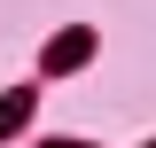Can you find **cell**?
I'll list each match as a JSON object with an SVG mask.
<instances>
[{"label":"cell","mask_w":156,"mask_h":148,"mask_svg":"<svg viewBox=\"0 0 156 148\" xmlns=\"http://www.w3.org/2000/svg\"><path fill=\"white\" fill-rule=\"evenodd\" d=\"M86 55H94V31H62L55 47H47V70H78Z\"/></svg>","instance_id":"1"},{"label":"cell","mask_w":156,"mask_h":148,"mask_svg":"<svg viewBox=\"0 0 156 148\" xmlns=\"http://www.w3.org/2000/svg\"><path fill=\"white\" fill-rule=\"evenodd\" d=\"M23 109H31V93H8V101H0V132H16V125H23Z\"/></svg>","instance_id":"2"},{"label":"cell","mask_w":156,"mask_h":148,"mask_svg":"<svg viewBox=\"0 0 156 148\" xmlns=\"http://www.w3.org/2000/svg\"><path fill=\"white\" fill-rule=\"evenodd\" d=\"M47 148H78V140H47Z\"/></svg>","instance_id":"3"},{"label":"cell","mask_w":156,"mask_h":148,"mask_svg":"<svg viewBox=\"0 0 156 148\" xmlns=\"http://www.w3.org/2000/svg\"><path fill=\"white\" fill-rule=\"evenodd\" d=\"M148 148H156V140H148Z\"/></svg>","instance_id":"4"}]
</instances>
